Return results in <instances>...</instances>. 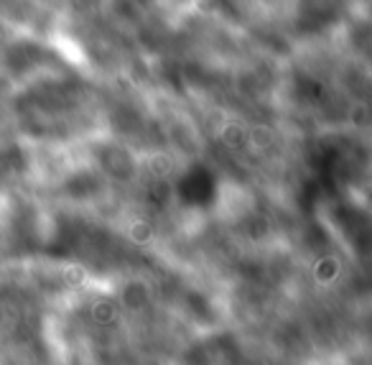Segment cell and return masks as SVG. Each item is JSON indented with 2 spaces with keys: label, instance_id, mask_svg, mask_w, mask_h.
Masks as SVG:
<instances>
[{
  "label": "cell",
  "instance_id": "obj_1",
  "mask_svg": "<svg viewBox=\"0 0 372 365\" xmlns=\"http://www.w3.org/2000/svg\"><path fill=\"white\" fill-rule=\"evenodd\" d=\"M92 317L100 322V325H107V322H112V319L118 317V307L112 304V301L103 299V301H97L92 307Z\"/></svg>",
  "mask_w": 372,
  "mask_h": 365
},
{
  "label": "cell",
  "instance_id": "obj_2",
  "mask_svg": "<svg viewBox=\"0 0 372 365\" xmlns=\"http://www.w3.org/2000/svg\"><path fill=\"white\" fill-rule=\"evenodd\" d=\"M314 273H317L319 281H332L339 276V263L334 261V258H324V261L317 263V268H314Z\"/></svg>",
  "mask_w": 372,
  "mask_h": 365
},
{
  "label": "cell",
  "instance_id": "obj_3",
  "mask_svg": "<svg viewBox=\"0 0 372 365\" xmlns=\"http://www.w3.org/2000/svg\"><path fill=\"white\" fill-rule=\"evenodd\" d=\"M64 279H66V281H72V284H82V281H84L82 266H66Z\"/></svg>",
  "mask_w": 372,
  "mask_h": 365
}]
</instances>
